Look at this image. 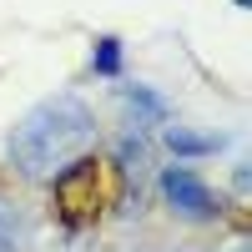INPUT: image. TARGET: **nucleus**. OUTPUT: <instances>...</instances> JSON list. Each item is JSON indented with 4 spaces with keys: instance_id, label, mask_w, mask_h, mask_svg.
I'll use <instances>...</instances> for the list:
<instances>
[{
    "instance_id": "39448f33",
    "label": "nucleus",
    "mask_w": 252,
    "mask_h": 252,
    "mask_svg": "<svg viewBox=\"0 0 252 252\" xmlns=\"http://www.w3.org/2000/svg\"><path fill=\"white\" fill-rule=\"evenodd\" d=\"M121 101H126V111L136 116V126L131 131H146V126H161L166 116H172V106L157 96V91H146V86H126L121 91Z\"/></svg>"
},
{
    "instance_id": "1a4fd4ad",
    "label": "nucleus",
    "mask_w": 252,
    "mask_h": 252,
    "mask_svg": "<svg viewBox=\"0 0 252 252\" xmlns=\"http://www.w3.org/2000/svg\"><path fill=\"white\" fill-rule=\"evenodd\" d=\"M166 252H197V247H166Z\"/></svg>"
},
{
    "instance_id": "6e6552de",
    "label": "nucleus",
    "mask_w": 252,
    "mask_h": 252,
    "mask_svg": "<svg viewBox=\"0 0 252 252\" xmlns=\"http://www.w3.org/2000/svg\"><path fill=\"white\" fill-rule=\"evenodd\" d=\"M0 252H20V207L0 197Z\"/></svg>"
},
{
    "instance_id": "f03ea898",
    "label": "nucleus",
    "mask_w": 252,
    "mask_h": 252,
    "mask_svg": "<svg viewBox=\"0 0 252 252\" xmlns=\"http://www.w3.org/2000/svg\"><path fill=\"white\" fill-rule=\"evenodd\" d=\"M51 207L66 227H86L101 217L106 207V166L96 157H76L71 166L56 172V187H51Z\"/></svg>"
},
{
    "instance_id": "9d476101",
    "label": "nucleus",
    "mask_w": 252,
    "mask_h": 252,
    "mask_svg": "<svg viewBox=\"0 0 252 252\" xmlns=\"http://www.w3.org/2000/svg\"><path fill=\"white\" fill-rule=\"evenodd\" d=\"M232 5H242V10H247V5H252V0H232Z\"/></svg>"
},
{
    "instance_id": "f257e3e1",
    "label": "nucleus",
    "mask_w": 252,
    "mask_h": 252,
    "mask_svg": "<svg viewBox=\"0 0 252 252\" xmlns=\"http://www.w3.org/2000/svg\"><path fill=\"white\" fill-rule=\"evenodd\" d=\"M96 141V116L81 96H46L40 106H31L10 126L5 157L20 177H56L61 166H71L76 157H86Z\"/></svg>"
},
{
    "instance_id": "0eeeda50",
    "label": "nucleus",
    "mask_w": 252,
    "mask_h": 252,
    "mask_svg": "<svg viewBox=\"0 0 252 252\" xmlns=\"http://www.w3.org/2000/svg\"><path fill=\"white\" fill-rule=\"evenodd\" d=\"M91 71H96V76H121V40H116V35H96V46H91Z\"/></svg>"
},
{
    "instance_id": "20e7f679",
    "label": "nucleus",
    "mask_w": 252,
    "mask_h": 252,
    "mask_svg": "<svg viewBox=\"0 0 252 252\" xmlns=\"http://www.w3.org/2000/svg\"><path fill=\"white\" fill-rule=\"evenodd\" d=\"M116 166H121V177H126V197H131L136 212H141V182H146V172H152V146L141 141V131L136 136L126 131L116 141Z\"/></svg>"
},
{
    "instance_id": "7ed1b4c3",
    "label": "nucleus",
    "mask_w": 252,
    "mask_h": 252,
    "mask_svg": "<svg viewBox=\"0 0 252 252\" xmlns=\"http://www.w3.org/2000/svg\"><path fill=\"white\" fill-rule=\"evenodd\" d=\"M157 187H161L166 207H172L177 217H187V222H212L222 212V202L212 197V187H207L192 166H166V172L157 177Z\"/></svg>"
},
{
    "instance_id": "423d86ee",
    "label": "nucleus",
    "mask_w": 252,
    "mask_h": 252,
    "mask_svg": "<svg viewBox=\"0 0 252 252\" xmlns=\"http://www.w3.org/2000/svg\"><path fill=\"white\" fill-rule=\"evenodd\" d=\"M166 146H172L177 157H212L222 136H197V131H187V126H166Z\"/></svg>"
}]
</instances>
